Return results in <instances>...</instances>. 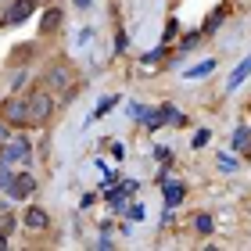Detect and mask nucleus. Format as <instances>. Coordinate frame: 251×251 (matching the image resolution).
I'll return each mask as SVG.
<instances>
[{
	"mask_svg": "<svg viewBox=\"0 0 251 251\" xmlns=\"http://www.w3.org/2000/svg\"><path fill=\"white\" fill-rule=\"evenodd\" d=\"M50 115H54V94L50 90L29 94V126H47Z\"/></svg>",
	"mask_w": 251,
	"mask_h": 251,
	"instance_id": "1",
	"label": "nucleus"
},
{
	"mask_svg": "<svg viewBox=\"0 0 251 251\" xmlns=\"http://www.w3.org/2000/svg\"><path fill=\"white\" fill-rule=\"evenodd\" d=\"M43 0H11L7 11H4V18H0V25H7V29H15V25H25V22L40 11Z\"/></svg>",
	"mask_w": 251,
	"mask_h": 251,
	"instance_id": "2",
	"label": "nucleus"
},
{
	"mask_svg": "<svg viewBox=\"0 0 251 251\" xmlns=\"http://www.w3.org/2000/svg\"><path fill=\"white\" fill-rule=\"evenodd\" d=\"M136 190H140V183H136V179H122L119 187H108V190H104L108 208L119 212V215H126V208H129V194H136Z\"/></svg>",
	"mask_w": 251,
	"mask_h": 251,
	"instance_id": "3",
	"label": "nucleus"
},
{
	"mask_svg": "<svg viewBox=\"0 0 251 251\" xmlns=\"http://www.w3.org/2000/svg\"><path fill=\"white\" fill-rule=\"evenodd\" d=\"M36 187H40L36 176H32L29 169H18L15 179H11V187H7V198H11V201H29L32 194H36Z\"/></svg>",
	"mask_w": 251,
	"mask_h": 251,
	"instance_id": "4",
	"label": "nucleus"
},
{
	"mask_svg": "<svg viewBox=\"0 0 251 251\" xmlns=\"http://www.w3.org/2000/svg\"><path fill=\"white\" fill-rule=\"evenodd\" d=\"M0 115L11 126H22V129H25L29 126V97H7L4 104H0Z\"/></svg>",
	"mask_w": 251,
	"mask_h": 251,
	"instance_id": "5",
	"label": "nucleus"
},
{
	"mask_svg": "<svg viewBox=\"0 0 251 251\" xmlns=\"http://www.w3.org/2000/svg\"><path fill=\"white\" fill-rule=\"evenodd\" d=\"M0 158L11 165H18V162H29L32 158V140H25V136H11V140L0 147Z\"/></svg>",
	"mask_w": 251,
	"mask_h": 251,
	"instance_id": "6",
	"label": "nucleus"
},
{
	"mask_svg": "<svg viewBox=\"0 0 251 251\" xmlns=\"http://www.w3.org/2000/svg\"><path fill=\"white\" fill-rule=\"evenodd\" d=\"M22 226H25V230H32V233L50 230V212L40 208V204H29V208L22 212Z\"/></svg>",
	"mask_w": 251,
	"mask_h": 251,
	"instance_id": "7",
	"label": "nucleus"
},
{
	"mask_svg": "<svg viewBox=\"0 0 251 251\" xmlns=\"http://www.w3.org/2000/svg\"><path fill=\"white\" fill-rule=\"evenodd\" d=\"M183 201H187V187L179 183V179H173V176H169L165 183H162V204H165V212L179 208Z\"/></svg>",
	"mask_w": 251,
	"mask_h": 251,
	"instance_id": "8",
	"label": "nucleus"
},
{
	"mask_svg": "<svg viewBox=\"0 0 251 251\" xmlns=\"http://www.w3.org/2000/svg\"><path fill=\"white\" fill-rule=\"evenodd\" d=\"M230 11H233V4H230V0H223V4H219V7H212V15H208V18H204V22H201V29H204V36H212V32H215V29H219V25H223V22H226V15H230Z\"/></svg>",
	"mask_w": 251,
	"mask_h": 251,
	"instance_id": "9",
	"label": "nucleus"
},
{
	"mask_svg": "<svg viewBox=\"0 0 251 251\" xmlns=\"http://www.w3.org/2000/svg\"><path fill=\"white\" fill-rule=\"evenodd\" d=\"M61 29V7H47L40 18V36H54Z\"/></svg>",
	"mask_w": 251,
	"mask_h": 251,
	"instance_id": "10",
	"label": "nucleus"
},
{
	"mask_svg": "<svg viewBox=\"0 0 251 251\" xmlns=\"http://www.w3.org/2000/svg\"><path fill=\"white\" fill-rule=\"evenodd\" d=\"M248 75H251V54H244V61L230 72V83H226V90H230V94H233V90H241Z\"/></svg>",
	"mask_w": 251,
	"mask_h": 251,
	"instance_id": "11",
	"label": "nucleus"
},
{
	"mask_svg": "<svg viewBox=\"0 0 251 251\" xmlns=\"http://www.w3.org/2000/svg\"><path fill=\"white\" fill-rule=\"evenodd\" d=\"M43 83H47L50 90H65V86H72V75H68V68H61V65H54L47 75H43Z\"/></svg>",
	"mask_w": 251,
	"mask_h": 251,
	"instance_id": "12",
	"label": "nucleus"
},
{
	"mask_svg": "<svg viewBox=\"0 0 251 251\" xmlns=\"http://www.w3.org/2000/svg\"><path fill=\"white\" fill-rule=\"evenodd\" d=\"M212 72H215V58H204V61H198V65L183 68V79L190 83V79H204V75H212Z\"/></svg>",
	"mask_w": 251,
	"mask_h": 251,
	"instance_id": "13",
	"label": "nucleus"
},
{
	"mask_svg": "<svg viewBox=\"0 0 251 251\" xmlns=\"http://www.w3.org/2000/svg\"><path fill=\"white\" fill-rule=\"evenodd\" d=\"M233 151L237 154H251V126H237L233 129Z\"/></svg>",
	"mask_w": 251,
	"mask_h": 251,
	"instance_id": "14",
	"label": "nucleus"
},
{
	"mask_svg": "<svg viewBox=\"0 0 251 251\" xmlns=\"http://www.w3.org/2000/svg\"><path fill=\"white\" fill-rule=\"evenodd\" d=\"M201 40H204V29H194V32H187V36H179L176 40V54H190Z\"/></svg>",
	"mask_w": 251,
	"mask_h": 251,
	"instance_id": "15",
	"label": "nucleus"
},
{
	"mask_svg": "<svg viewBox=\"0 0 251 251\" xmlns=\"http://www.w3.org/2000/svg\"><path fill=\"white\" fill-rule=\"evenodd\" d=\"M190 226H194V233H201V237H208V233L215 230V219H212V215H208V212H198V215H194V219H190Z\"/></svg>",
	"mask_w": 251,
	"mask_h": 251,
	"instance_id": "16",
	"label": "nucleus"
},
{
	"mask_svg": "<svg viewBox=\"0 0 251 251\" xmlns=\"http://www.w3.org/2000/svg\"><path fill=\"white\" fill-rule=\"evenodd\" d=\"M165 54H169V47H165V43H158L154 50H147L144 58H140V65H144V68H154V65H162V61H165Z\"/></svg>",
	"mask_w": 251,
	"mask_h": 251,
	"instance_id": "17",
	"label": "nucleus"
},
{
	"mask_svg": "<svg viewBox=\"0 0 251 251\" xmlns=\"http://www.w3.org/2000/svg\"><path fill=\"white\" fill-rule=\"evenodd\" d=\"M215 165H219V173H226V176H230V173H237V169H241V158H237V154H230V151H223L219 158H215Z\"/></svg>",
	"mask_w": 251,
	"mask_h": 251,
	"instance_id": "18",
	"label": "nucleus"
},
{
	"mask_svg": "<svg viewBox=\"0 0 251 251\" xmlns=\"http://www.w3.org/2000/svg\"><path fill=\"white\" fill-rule=\"evenodd\" d=\"M179 36H183V25H179V18H169V22H165V29H162V43L169 47V43L179 40Z\"/></svg>",
	"mask_w": 251,
	"mask_h": 251,
	"instance_id": "19",
	"label": "nucleus"
},
{
	"mask_svg": "<svg viewBox=\"0 0 251 251\" xmlns=\"http://www.w3.org/2000/svg\"><path fill=\"white\" fill-rule=\"evenodd\" d=\"M115 104H119V97H115V94L100 97V104H97V111H90V119H86V122H94V119H104V115H108V111L115 108Z\"/></svg>",
	"mask_w": 251,
	"mask_h": 251,
	"instance_id": "20",
	"label": "nucleus"
},
{
	"mask_svg": "<svg viewBox=\"0 0 251 251\" xmlns=\"http://www.w3.org/2000/svg\"><path fill=\"white\" fill-rule=\"evenodd\" d=\"M15 173H18V169L0 158V194H7V187H11V179H15Z\"/></svg>",
	"mask_w": 251,
	"mask_h": 251,
	"instance_id": "21",
	"label": "nucleus"
},
{
	"mask_svg": "<svg viewBox=\"0 0 251 251\" xmlns=\"http://www.w3.org/2000/svg\"><path fill=\"white\" fill-rule=\"evenodd\" d=\"M144 215H147V208H144L140 201H136V204H129V208H126V219H129V223H140Z\"/></svg>",
	"mask_w": 251,
	"mask_h": 251,
	"instance_id": "22",
	"label": "nucleus"
},
{
	"mask_svg": "<svg viewBox=\"0 0 251 251\" xmlns=\"http://www.w3.org/2000/svg\"><path fill=\"white\" fill-rule=\"evenodd\" d=\"M208 140H212V129H198V133H194V140H190V147H194V151H201Z\"/></svg>",
	"mask_w": 251,
	"mask_h": 251,
	"instance_id": "23",
	"label": "nucleus"
},
{
	"mask_svg": "<svg viewBox=\"0 0 251 251\" xmlns=\"http://www.w3.org/2000/svg\"><path fill=\"white\" fill-rule=\"evenodd\" d=\"M147 111H151V108H144V104H136V100H133V104H129V119H136V122H147Z\"/></svg>",
	"mask_w": 251,
	"mask_h": 251,
	"instance_id": "24",
	"label": "nucleus"
},
{
	"mask_svg": "<svg viewBox=\"0 0 251 251\" xmlns=\"http://www.w3.org/2000/svg\"><path fill=\"white\" fill-rule=\"evenodd\" d=\"M11 230H15V215H0V233L11 237Z\"/></svg>",
	"mask_w": 251,
	"mask_h": 251,
	"instance_id": "25",
	"label": "nucleus"
},
{
	"mask_svg": "<svg viewBox=\"0 0 251 251\" xmlns=\"http://www.w3.org/2000/svg\"><path fill=\"white\" fill-rule=\"evenodd\" d=\"M7 140H11V122L0 115V144H7Z\"/></svg>",
	"mask_w": 251,
	"mask_h": 251,
	"instance_id": "26",
	"label": "nucleus"
},
{
	"mask_svg": "<svg viewBox=\"0 0 251 251\" xmlns=\"http://www.w3.org/2000/svg\"><path fill=\"white\" fill-rule=\"evenodd\" d=\"M25 79H29V72H25V68H22V72H15V83H11V90H15V94H18V90L25 86Z\"/></svg>",
	"mask_w": 251,
	"mask_h": 251,
	"instance_id": "27",
	"label": "nucleus"
},
{
	"mask_svg": "<svg viewBox=\"0 0 251 251\" xmlns=\"http://www.w3.org/2000/svg\"><path fill=\"white\" fill-rule=\"evenodd\" d=\"M126 47H129V40H126V32H122V29H119V32H115V50H119V54H122V50H126Z\"/></svg>",
	"mask_w": 251,
	"mask_h": 251,
	"instance_id": "28",
	"label": "nucleus"
},
{
	"mask_svg": "<svg viewBox=\"0 0 251 251\" xmlns=\"http://www.w3.org/2000/svg\"><path fill=\"white\" fill-rule=\"evenodd\" d=\"M154 158L158 162H173V151H169V147H154Z\"/></svg>",
	"mask_w": 251,
	"mask_h": 251,
	"instance_id": "29",
	"label": "nucleus"
},
{
	"mask_svg": "<svg viewBox=\"0 0 251 251\" xmlns=\"http://www.w3.org/2000/svg\"><path fill=\"white\" fill-rule=\"evenodd\" d=\"M111 158L122 162V158H126V144H111Z\"/></svg>",
	"mask_w": 251,
	"mask_h": 251,
	"instance_id": "30",
	"label": "nucleus"
},
{
	"mask_svg": "<svg viewBox=\"0 0 251 251\" xmlns=\"http://www.w3.org/2000/svg\"><path fill=\"white\" fill-rule=\"evenodd\" d=\"M90 204H97V194L90 190V194H83V201H79V208H90Z\"/></svg>",
	"mask_w": 251,
	"mask_h": 251,
	"instance_id": "31",
	"label": "nucleus"
},
{
	"mask_svg": "<svg viewBox=\"0 0 251 251\" xmlns=\"http://www.w3.org/2000/svg\"><path fill=\"white\" fill-rule=\"evenodd\" d=\"M72 4H75L79 11H86V7H90V0H72Z\"/></svg>",
	"mask_w": 251,
	"mask_h": 251,
	"instance_id": "32",
	"label": "nucleus"
},
{
	"mask_svg": "<svg viewBox=\"0 0 251 251\" xmlns=\"http://www.w3.org/2000/svg\"><path fill=\"white\" fill-rule=\"evenodd\" d=\"M7 248V233H0V251H4Z\"/></svg>",
	"mask_w": 251,
	"mask_h": 251,
	"instance_id": "33",
	"label": "nucleus"
},
{
	"mask_svg": "<svg viewBox=\"0 0 251 251\" xmlns=\"http://www.w3.org/2000/svg\"><path fill=\"white\" fill-rule=\"evenodd\" d=\"M0 147H4V144H0Z\"/></svg>",
	"mask_w": 251,
	"mask_h": 251,
	"instance_id": "34",
	"label": "nucleus"
}]
</instances>
